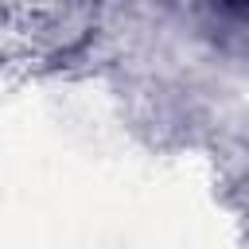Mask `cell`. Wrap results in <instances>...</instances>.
<instances>
[{
    "instance_id": "obj_1",
    "label": "cell",
    "mask_w": 249,
    "mask_h": 249,
    "mask_svg": "<svg viewBox=\"0 0 249 249\" xmlns=\"http://www.w3.org/2000/svg\"><path fill=\"white\" fill-rule=\"evenodd\" d=\"M226 4H237V8H249V0H226Z\"/></svg>"
}]
</instances>
